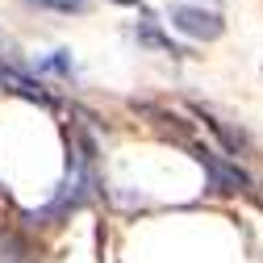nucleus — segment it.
<instances>
[{"mask_svg":"<svg viewBox=\"0 0 263 263\" xmlns=\"http://www.w3.org/2000/svg\"><path fill=\"white\" fill-rule=\"evenodd\" d=\"M172 25L188 38H201V42H213L221 38V17L217 13H205V9H192V5H172Z\"/></svg>","mask_w":263,"mask_h":263,"instance_id":"2","label":"nucleus"},{"mask_svg":"<svg viewBox=\"0 0 263 263\" xmlns=\"http://www.w3.org/2000/svg\"><path fill=\"white\" fill-rule=\"evenodd\" d=\"M29 5H42L54 13H84V0H29Z\"/></svg>","mask_w":263,"mask_h":263,"instance_id":"5","label":"nucleus"},{"mask_svg":"<svg viewBox=\"0 0 263 263\" xmlns=\"http://www.w3.org/2000/svg\"><path fill=\"white\" fill-rule=\"evenodd\" d=\"M192 155H196V163L209 172V180H213V188L217 192H251V176L238 167V163H226L213 146H192Z\"/></svg>","mask_w":263,"mask_h":263,"instance_id":"1","label":"nucleus"},{"mask_svg":"<svg viewBox=\"0 0 263 263\" xmlns=\"http://www.w3.org/2000/svg\"><path fill=\"white\" fill-rule=\"evenodd\" d=\"M138 42H142V46H155V50H163V54H176V59L184 54V50H180L172 38H163L155 25H138Z\"/></svg>","mask_w":263,"mask_h":263,"instance_id":"4","label":"nucleus"},{"mask_svg":"<svg viewBox=\"0 0 263 263\" xmlns=\"http://www.w3.org/2000/svg\"><path fill=\"white\" fill-rule=\"evenodd\" d=\"M201 121H205V125L213 129V134H217V138H221V142H226L230 151H247V146H251V142H247V134H242V129H230V125H226V121H217L213 113H201Z\"/></svg>","mask_w":263,"mask_h":263,"instance_id":"3","label":"nucleus"}]
</instances>
